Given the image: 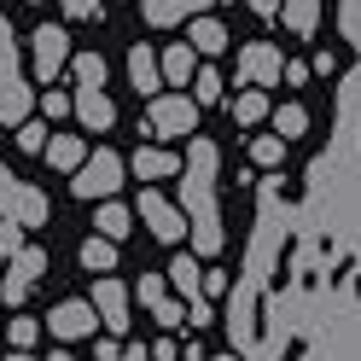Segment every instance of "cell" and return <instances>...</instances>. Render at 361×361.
Listing matches in <instances>:
<instances>
[{
	"label": "cell",
	"instance_id": "6da1fadb",
	"mask_svg": "<svg viewBox=\"0 0 361 361\" xmlns=\"http://www.w3.org/2000/svg\"><path fill=\"white\" fill-rule=\"evenodd\" d=\"M216 164H221L216 140H204V134H192V152H187V180H180V210H187V221H192V251H198V257H221Z\"/></svg>",
	"mask_w": 361,
	"mask_h": 361
},
{
	"label": "cell",
	"instance_id": "7a4b0ae2",
	"mask_svg": "<svg viewBox=\"0 0 361 361\" xmlns=\"http://www.w3.org/2000/svg\"><path fill=\"white\" fill-rule=\"evenodd\" d=\"M117 187H123V157L111 152V146L87 152V164L71 175V192H76V198H111Z\"/></svg>",
	"mask_w": 361,
	"mask_h": 361
},
{
	"label": "cell",
	"instance_id": "3957f363",
	"mask_svg": "<svg viewBox=\"0 0 361 361\" xmlns=\"http://www.w3.org/2000/svg\"><path fill=\"white\" fill-rule=\"evenodd\" d=\"M140 221L152 228V239H164V245H180V239L192 233V221H187V210H180V204H169V198H157L152 187L140 192Z\"/></svg>",
	"mask_w": 361,
	"mask_h": 361
},
{
	"label": "cell",
	"instance_id": "277c9868",
	"mask_svg": "<svg viewBox=\"0 0 361 361\" xmlns=\"http://www.w3.org/2000/svg\"><path fill=\"white\" fill-rule=\"evenodd\" d=\"M146 123H152V134H192V123H198V99H187V94H157L152 105H146Z\"/></svg>",
	"mask_w": 361,
	"mask_h": 361
},
{
	"label": "cell",
	"instance_id": "5b68a950",
	"mask_svg": "<svg viewBox=\"0 0 361 361\" xmlns=\"http://www.w3.org/2000/svg\"><path fill=\"white\" fill-rule=\"evenodd\" d=\"M286 76V59L274 41H251V47H239V82H251V87H274Z\"/></svg>",
	"mask_w": 361,
	"mask_h": 361
},
{
	"label": "cell",
	"instance_id": "8992f818",
	"mask_svg": "<svg viewBox=\"0 0 361 361\" xmlns=\"http://www.w3.org/2000/svg\"><path fill=\"white\" fill-rule=\"evenodd\" d=\"M41 268H47V251H35V245H24V257L6 262V280H0V298H6V309H18L30 298V286L41 280Z\"/></svg>",
	"mask_w": 361,
	"mask_h": 361
},
{
	"label": "cell",
	"instance_id": "52a82bcc",
	"mask_svg": "<svg viewBox=\"0 0 361 361\" xmlns=\"http://www.w3.org/2000/svg\"><path fill=\"white\" fill-rule=\"evenodd\" d=\"M47 326H53V338H87L94 326H105L99 321V309H94V298H71V303H59L53 314H47Z\"/></svg>",
	"mask_w": 361,
	"mask_h": 361
},
{
	"label": "cell",
	"instance_id": "ba28073f",
	"mask_svg": "<svg viewBox=\"0 0 361 361\" xmlns=\"http://www.w3.org/2000/svg\"><path fill=\"white\" fill-rule=\"evenodd\" d=\"M64 64H71V35L53 30V24H41V30H35V76L53 82Z\"/></svg>",
	"mask_w": 361,
	"mask_h": 361
},
{
	"label": "cell",
	"instance_id": "9c48e42d",
	"mask_svg": "<svg viewBox=\"0 0 361 361\" xmlns=\"http://www.w3.org/2000/svg\"><path fill=\"white\" fill-rule=\"evenodd\" d=\"M94 309H99L105 332H128V286H123V280H105V274H99V286H94Z\"/></svg>",
	"mask_w": 361,
	"mask_h": 361
},
{
	"label": "cell",
	"instance_id": "30bf717a",
	"mask_svg": "<svg viewBox=\"0 0 361 361\" xmlns=\"http://www.w3.org/2000/svg\"><path fill=\"white\" fill-rule=\"evenodd\" d=\"M140 12H146L152 30H175L180 18H204L210 0H140Z\"/></svg>",
	"mask_w": 361,
	"mask_h": 361
},
{
	"label": "cell",
	"instance_id": "8fae6325",
	"mask_svg": "<svg viewBox=\"0 0 361 361\" xmlns=\"http://www.w3.org/2000/svg\"><path fill=\"white\" fill-rule=\"evenodd\" d=\"M76 117H82V128L105 134L111 123H117V105H111L105 87H76Z\"/></svg>",
	"mask_w": 361,
	"mask_h": 361
},
{
	"label": "cell",
	"instance_id": "7c38bea8",
	"mask_svg": "<svg viewBox=\"0 0 361 361\" xmlns=\"http://www.w3.org/2000/svg\"><path fill=\"white\" fill-rule=\"evenodd\" d=\"M30 111H35V94H30V82H24V76L0 82V123H6V128H24V123H30Z\"/></svg>",
	"mask_w": 361,
	"mask_h": 361
},
{
	"label": "cell",
	"instance_id": "4fadbf2b",
	"mask_svg": "<svg viewBox=\"0 0 361 361\" xmlns=\"http://www.w3.org/2000/svg\"><path fill=\"white\" fill-rule=\"evenodd\" d=\"M180 169H187V164H180L175 152H164V146H140V152H134V175H140V180H169Z\"/></svg>",
	"mask_w": 361,
	"mask_h": 361
},
{
	"label": "cell",
	"instance_id": "5bb4252c",
	"mask_svg": "<svg viewBox=\"0 0 361 361\" xmlns=\"http://www.w3.org/2000/svg\"><path fill=\"white\" fill-rule=\"evenodd\" d=\"M128 76H134V87H140V99L146 94L157 99V87H164V59H152L146 47H134L128 53Z\"/></svg>",
	"mask_w": 361,
	"mask_h": 361
},
{
	"label": "cell",
	"instance_id": "9a60e30c",
	"mask_svg": "<svg viewBox=\"0 0 361 361\" xmlns=\"http://www.w3.org/2000/svg\"><path fill=\"white\" fill-rule=\"evenodd\" d=\"M192 41H175V47H164V82L169 87H187L192 82Z\"/></svg>",
	"mask_w": 361,
	"mask_h": 361
},
{
	"label": "cell",
	"instance_id": "2e32d148",
	"mask_svg": "<svg viewBox=\"0 0 361 361\" xmlns=\"http://www.w3.org/2000/svg\"><path fill=\"white\" fill-rule=\"evenodd\" d=\"M12 221L18 228H41V221H47V198H41V187H18V204H12Z\"/></svg>",
	"mask_w": 361,
	"mask_h": 361
},
{
	"label": "cell",
	"instance_id": "e0dca14e",
	"mask_svg": "<svg viewBox=\"0 0 361 361\" xmlns=\"http://www.w3.org/2000/svg\"><path fill=\"white\" fill-rule=\"evenodd\" d=\"M82 268L87 274H111V268H117V239H105V233L82 239Z\"/></svg>",
	"mask_w": 361,
	"mask_h": 361
},
{
	"label": "cell",
	"instance_id": "ac0fdd59",
	"mask_svg": "<svg viewBox=\"0 0 361 361\" xmlns=\"http://www.w3.org/2000/svg\"><path fill=\"white\" fill-rule=\"evenodd\" d=\"M47 157H53V169H71V175H76V169L87 164V146L76 140V134H53V140H47Z\"/></svg>",
	"mask_w": 361,
	"mask_h": 361
},
{
	"label": "cell",
	"instance_id": "d6986e66",
	"mask_svg": "<svg viewBox=\"0 0 361 361\" xmlns=\"http://www.w3.org/2000/svg\"><path fill=\"white\" fill-rule=\"evenodd\" d=\"M169 280H175L180 298H204V268H198L192 257H175L169 262Z\"/></svg>",
	"mask_w": 361,
	"mask_h": 361
},
{
	"label": "cell",
	"instance_id": "ffe728a7",
	"mask_svg": "<svg viewBox=\"0 0 361 361\" xmlns=\"http://www.w3.org/2000/svg\"><path fill=\"white\" fill-rule=\"evenodd\" d=\"M286 30L291 35H314V24H321V0H286Z\"/></svg>",
	"mask_w": 361,
	"mask_h": 361
},
{
	"label": "cell",
	"instance_id": "44dd1931",
	"mask_svg": "<svg viewBox=\"0 0 361 361\" xmlns=\"http://www.w3.org/2000/svg\"><path fill=\"white\" fill-rule=\"evenodd\" d=\"M94 228H99L105 239H128V233H134V210H123V204H111V198H105Z\"/></svg>",
	"mask_w": 361,
	"mask_h": 361
},
{
	"label": "cell",
	"instance_id": "7402d4cb",
	"mask_svg": "<svg viewBox=\"0 0 361 361\" xmlns=\"http://www.w3.org/2000/svg\"><path fill=\"white\" fill-rule=\"evenodd\" d=\"M192 47L210 59V53H221V47H228V30H221L216 18H192Z\"/></svg>",
	"mask_w": 361,
	"mask_h": 361
},
{
	"label": "cell",
	"instance_id": "603a6c76",
	"mask_svg": "<svg viewBox=\"0 0 361 361\" xmlns=\"http://www.w3.org/2000/svg\"><path fill=\"white\" fill-rule=\"evenodd\" d=\"M251 164H257V169L286 164V134H257V140H251Z\"/></svg>",
	"mask_w": 361,
	"mask_h": 361
},
{
	"label": "cell",
	"instance_id": "cb8c5ba5",
	"mask_svg": "<svg viewBox=\"0 0 361 361\" xmlns=\"http://www.w3.org/2000/svg\"><path fill=\"white\" fill-rule=\"evenodd\" d=\"M71 71H76V87H105V59L99 53H76Z\"/></svg>",
	"mask_w": 361,
	"mask_h": 361
},
{
	"label": "cell",
	"instance_id": "d4e9b609",
	"mask_svg": "<svg viewBox=\"0 0 361 361\" xmlns=\"http://www.w3.org/2000/svg\"><path fill=\"white\" fill-rule=\"evenodd\" d=\"M233 117L239 123H262L268 117V94H262V87H245V94L233 99Z\"/></svg>",
	"mask_w": 361,
	"mask_h": 361
},
{
	"label": "cell",
	"instance_id": "484cf974",
	"mask_svg": "<svg viewBox=\"0 0 361 361\" xmlns=\"http://www.w3.org/2000/svg\"><path fill=\"white\" fill-rule=\"evenodd\" d=\"M303 128H309V111H303V105H280V111H274V134H286V140H298Z\"/></svg>",
	"mask_w": 361,
	"mask_h": 361
},
{
	"label": "cell",
	"instance_id": "4316f807",
	"mask_svg": "<svg viewBox=\"0 0 361 361\" xmlns=\"http://www.w3.org/2000/svg\"><path fill=\"white\" fill-rule=\"evenodd\" d=\"M18 76V35H12V24L0 18V82H12Z\"/></svg>",
	"mask_w": 361,
	"mask_h": 361
},
{
	"label": "cell",
	"instance_id": "83f0119b",
	"mask_svg": "<svg viewBox=\"0 0 361 361\" xmlns=\"http://www.w3.org/2000/svg\"><path fill=\"white\" fill-rule=\"evenodd\" d=\"M12 257H24V228L12 216H0V262H12Z\"/></svg>",
	"mask_w": 361,
	"mask_h": 361
},
{
	"label": "cell",
	"instance_id": "f1b7e54d",
	"mask_svg": "<svg viewBox=\"0 0 361 361\" xmlns=\"http://www.w3.org/2000/svg\"><path fill=\"white\" fill-rule=\"evenodd\" d=\"M134 298H140L146 309H157V303H169V286H164V274H140V286H134Z\"/></svg>",
	"mask_w": 361,
	"mask_h": 361
},
{
	"label": "cell",
	"instance_id": "f546056e",
	"mask_svg": "<svg viewBox=\"0 0 361 361\" xmlns=\"http://www.w3.org/2000/svg\"><path fill=\"white\" fill-rule=\"evenodd\" d=\"M192 99H198V105H216V99H221V76H216V71H198V76H192Z\"/></svg>",
	"mask_w": 361,
	"mask_h": 361
},
{
	"label": "cell",
	"instance_id": "4dcf8cb0",
	"mask_svg": "<svg viewBox=\"0 0 361 361\" xmlns=\"http://www.w3.org/2000/svg\"><path fill=\"white\" fill-rule=\"evenodd\" d=\"M6 332H12V350H35L41 321H6Z\"/></svg>",
	"mask_w": 361,
	"mask_h": 361
},
{
	"label": "cell",
	"instance_id": "1f68e13d",
	"mask_svg": "<svg viewBox=\"0 0 361 361\" xmlns=\"http://www.w3.org/2000/svg\"><path fill=\"white\" fill-rule=\"evenodd\" d=\"M47 123H24V128H18V146H24V152H47Z\"/></svg>",
	"mask_w": 361,
	"mask_h": 361
},
{
	"label": "cell",
	"instance_id": "d6a6232c",
	"mask_svg": "<svg viewBox=\"0 0 361 361\" xmlns=\"http://www.w3.org/2000/svg\"><path fill=\"white\" fill-rule=\"evenodd\" d=\"M18 187H24V180H18L6 164H0V216H12V204H18Z\"/></svg>",
	"mask_w": 361,
	"mask_h": 361
},
{
	"label": "cell",
	"instance_id": "836d02e7",
	"mask_svg": "<svg viewBox=\"0 0 361 361\" xmlns=\"http://www.w3.org/2000/svg\"><path fill=\"white\" fill-rule=\"evenodd\" d=\"M41 111H47V123H53V117H71L76 99H71V94H53V87H47V94H41Z\"/></svg>",
	"mask_w": 361,
	"mask_h": 361
},
{
	"label": "cell",
	"instance_id": "e575fe53",
	"mask_svg": "<svg viewBox=\"0 0 361 361\" xmlns=\"http://www.w3.org/2000/svg\"><path fill=\"white\" fill-rule=\"evenodd\" d=\"M187 314H192V326H204V321H216V314H210V298H187Z\"/></svg>",
	"mask_w": 361,
	"mask_h": 361
},
{
	"label": "cell",
	"instance_id": "d590c367",
	"mask_svg": "<svg viewBox=\"0 0 361 361\" xmlns=\"http://www.w3.org/2000/svg\"><path fill=\"white\" fill-rule=\"evenodd\" d=\"M59 6L71 12V18H94V12H99V0H59Z\"/></svg>",
	"mask_w": 361,
	"mask_h": 361
},
{
	"label": "cell",
	"instance_id": "8d00e7d4",
	"mask_svg": "<svg viewBox=\"0 0 361 361\" xmlns=\"http://www.w3.org/2000/svg\"><path fill=\"white\" fill-rule=\"evenodd\" d=\"M309 71H314V64H286V82H291V87H303V82H309Z\"/></svg>",
	"mask_w": 361,
	"mask_h": 361
},
{
	"label": "cell",
	"instance_id": "74e56055",
	"mask_svg": "<svg viewBox=\"0 0 361 361\" xmlns=\"http://www.w3.org/2000/svg\"><path fill=\"white\" fill-rule=\"evenodd\" d=\"M152 361H175V338H157V344H152Z\"/></svg>",
	"mask_w": 361,
	"mask_h": 361
},
{
	"label": "cell",
	"instance_id": "f35d334b",
	"mask_svg": "<svg viewBox=\"0 0 361 361\" xmlns=\"http://www.w3.org/2000/svg\"><path fill=\"white\" fill-rule=\"evenodd\" d=\"M228 291V274H204V298H221Z\"/></svg>",
	"mask_w": 361,
	"mask_h": 361
},
{
	"label": "cell",
	"instance_id": "ab89813d",
	"mask_svg": "<svg viewBox=\"0 0 361 361\" xmlns=\"http://www.w3.org/2000/svg\"><path fill=\"white\" fill-rule=\"evenodd\" d=\"M123 355V344H117V338H99V361H117Z\"/></svg>",
	"mask_w": 361,
	"mask_h": 361
},
{
	"label": "cell",
	"instance_id": "60d3db41",
	"mask_svg": "<svg viewBox=\"0 0 361 361\" xmlns=\"http://www.w3.org/2000/svg\"><path fill=\"white\" fill-rule=\"evenodd\" d=\"M280 6H286V0H251V12H262V18H274Z\"/></svg>",
	"mask_w": 361,
	"mask_h": 361
},
{
	"label": "cell",
	"instance_id": "b9f144b4",
	"mask_svg": "<svg viewBox=\"0 0 361 361\" xmlns=\"http://www.w3.org/2000/svg\"><path fill=\"white\" fill-rule=\"evenodd\" d=\"M117 361H152V355H146V350H140V344H134V350H123V355H117Z\"/></svg>",
	"mask_w": 361,
	"mask_h": 361
},
{
	"label": "cell",
	"instance_id": "7bdbcfd3",
	"mask_svg": "<svg viewBox=\"0 0 361 361\" xmlns=\"http://www.w3.org/2000/svg\"><path fill=\"white\" fill-rule=\"evenodd\" d=\"M6 361H35V355H30V350H12V355H6Z\"/></svg>",
	"mask_w": 361,
	"mask_h": 361
},
{
	"label": "cell",
	"instance_id": "ee69618b",
	"mask_svg": "<svg viewBox=\"0 0 361 361\" xmlns=\"http://www.w3.org/2000/svg\"><path fill=\"white\" fill-rule=\"evenodd\" d=\"M216 361H239V355H216Z\"/></svg>",
	"mask_w": 361,
	"mask_h": 361
},
{
	"label": "cell",
	"instance_id": "f6af8a7d",
	"mask_svg": "<svg viewBox=\"0 0 361 361\" xmlns=\"http://www.w3.org/2000/svg\"><path fill=\"white\" fill-rule=\"evenodd\" d=\"M53 361H71V355H53Z\"/></svg>",
	"mask_w": 361,
	"mask_h": 361
},
{
	"label": "cell",
	"instance_id": "bcb514c9",
	"mask_svg": "<svg viewBox=\"0 0 361 361\" xmlns=\"http://www.w3.org/2000/svg\"><path fill=\"white\" fill-rule=\"evenodd\" d=\"M0 326H6V314H0Z\"/></svg>",
	"mask_w": 361,
	"mask_h": 361
},
{
	"label": "cell",
	"instance_id": "7dc6e473",
	"mask_svg": "<svg viewBox=\"0 0 361 361\" xmlns=\"http://www.w3.org/2000/svg\"><path fill=\"white\" fill-rule=\"evenodd\" d=\"M35 6H41V0H35Z\"/></svg>",
	"mask_w": 361,
	"mask_h": 361
}]
</instances>
